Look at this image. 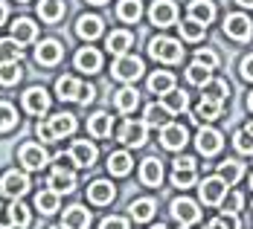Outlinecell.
<instances>
[{
    "mask_svg": "<svg viewBox=\"0 0 253 229\" xmlns=\"http://www.w3.org/2000/svg\"><path fill=\"white\" fill-rule=\"evenodd\" d=\"M70 154L64 157H55V168H52L50 174V189H55L58 195H64V192H73L76 189V174H73V168H70Z\"/></svg>",
    "mask_w": 253,
    "mask_h": 229,
    "instance_id": "6da1fadb",
    "label": "cell"
},
{
    "mask_svg": "<svg viewBox=\"0 0 253 229\" xmlns=\"http://www.w3.org/2000/svg\"><path fill=\"white\" fill-rule=\"evenodd\" d=\"M149 52H152L154 61H163V64H177V61L183 58V47H180V41L166 38V35L154 38L152 44H149Z\"/></svg>",
    "mask_w": 253,
    "mask_h": 229,
    "instance_id": "7a4b0ae2",
    "label": "cell"
},
{
    "mask_svg": "<svg viewBox=\"0 0 253 229\" xmlns=\"http://www.w3.org/2000/svg\"><path fill=\"white\" fill-rule=\"evenodd\" d=\"M111 73H114V78H120V81H134V78L143 76V61L137 55H131V52L117 55V61L111 64Z\"/></svg>",
    "mask_w": 253,
    "mask_h": 229,
    "instance_id": "3957f363",
    "label": "cell"
},
{
    "mask_svg": "<svg viewBox=\"0 0 253 229\" xmlns=\"http://www.w3.org/2000/svg\"><path fill=\"white\" fill-rule=\"evenodd\" d=\"M120 142L128 145V148H143L146 145V139H149V125H146V119L143 122H134V119H128L126 125L120 128Z\"/></svg>",
    "mask_w": 253,
    "mask_h": 229,
    "instance_id": "277c9868",
    "label": "cell"
},
{
    "mask_svg": "<svg viewBox=\"0 0 253 229\" xmlns=\"http://www.w3.org/2000/svg\"><path fill=\"white\" fill-rule=\"evenodd\" d=\"M0 192L6 195V197H12V200H18V197H24L26 192H29V177H26V171H6L3 177H0Z\"/></svg>",
    "mask_w": 253,
    "mask_h": 229,
    "instance_id": "5b68a950",
    "label": "cell"
},
{
    "mask_svg": "<svg viewBox=\"0 0 253 229\" xmlns=\"http://www.w3.org/2000/svg\"><path fill=\"white\" fill-rule=\"evenodd\" d=\"M172 218H175L180 227H192V224H198L201 221V209H198V203L195 200H189V197H177V200H172Z\"/></svg>",
    "mask_w": 253,
    "mask_h": 229,
    "instance_id": "8992f818",
    "label": "cell"
},
{
    "mask_svg": "<svg viewBox=\"0 0 253 229\" xmlns=\"http://www.w3.org/2000/svg\"><path fill=\"white\" fill-rule=\"evenodd\" d=\"M198 189H201V200L207 206H221V200L227 197V180L221 177V174L207 177Z\"/></svg>",
    "mask_w": 253,
    "mask_h": 229,
    "instance_id": "52a82bcc",
    "label": "cell"
},
{
    "mask_svg": "<svg viewBox=\"0 0 253 229\" xmlns=\"http://www.w3.org/2000/svg\"><path fill=\"white\" fill-rule=\"evenodd\" d=\"M18 163L24 165L26 171H41V168L50 163V157H47V151H44L41 145H35V142H26L24 148L18 151Z\"/></svg>",
    "mask_w": 253,
    "mask_h": 229,
    "instance_id": "ba28073f",
    "label": "cell"
},
{
    "mask_svg": "<svg viewBox=\"0 0 253 229\" xmlns=\"http://www.w3.org/2000/svg\"><path fill=\"white\" fill-rule=\"evenodd\" d=\"M224 35L227 38H233V41H251V35H253V24H251V18L248 15H227L224 18Z\"/></svg>",
    "mask_w": 253,
    "mask_h": 229,
    "instance_id": "9c48e42d",
    "label": "cell"
},
{
    "mask_svg": "<svg viewBox=\"0 0 253 229\" xmlns=\"http://www.w3.org/2000/svg\"><path fill=\"white\" fill-rule=\"evenodd\" d=\"M186 128L180 125V122H166V125L160 128V142H163V148H169V151H180L183 145H186Z\"/></svg>",
    "mask_w": 253,
    "mask_h": 229,
    "instance_id": "30bf717a",
    "label": "cell"
},
{
    "mask_svg": "<svg viewBox=\"0 0 253 229\" xmlns=\"http://www.w3.org/2000/svg\"><path fill=\"white\" fill-rule=\"evenodd\" d=\"M152 24L160 26V29H166V26H172L177 21V6L172 0H154L152 3Z\"/></svg>",
    "mask_w": 253,
    "mask_h": 229,
    "instance_id": "8fae6325",
    "label": "cell"
},
{
    "mask_svg": "<svg viewBox=\"0 0 253 229\" xmlns=\"http://www.w3.org/2000/svg\"><path fill=\"white\" fill-rule=\"evenodd\" d=\"M24 110L32 113V116L47 113V110H50V96H47V90H44V87H29L24 93Z\"/></svg>",
    "mask_w": 253,
    "mask_h": 229,
    "instance_id": "7c38bea8",
    "label": "cell"
},
{
    "mask_svg": "<svg viewBox=\"0 0 253 229\" xmlns=\"http://www.w3.org/2000/svg\"><path fill=\"white\" fill-rule=\"evenodd\" d=\"M172 183L177 189H189L195 183V160L192 157H177L175 171H172Z\"/></svg>",
    "mask_w": 253,
    "mask_h": 229,
    "instance_id": "4fadbf2b",
    "label": "cell"
},
{
    "mask_svg": "<svg viewBox=\"0 0 253 229\" xmlns=\"http://www.w3.org/2000/svg\"><path fill=\"white\" fill-rule=\"evenodd\" d=\"M195 145H198V151L204 157H212V154L221 151V145H224V136L215 131V128H201L198 131V139H195Z\"/></svg>",
    "mask_w": 253,
    "mask_h": 229,
    "instance_id": "5bb4252c",
    "label": "cell"
},
{
    "mask_svg": "<svg viewBox=\"0 0 253 229\" xmlns=\"http://www.w3.org/2000/svg\"><path fill=\"white\" fill-rule=\"evenodd\" d=\"M70 160H73V165H79V168H90L96 163V145H90L87 139H76L70 145Z\"/></svg>",
    "mask_w": 253,
    "mask_h": 229,
    "instance_id": "9a60e30c",
    "label": "cell"
},
{
    "mask_svg": "<svg viewBox=\"0 0 253 229\" xmlns=\"http://www.w3.org/2000/svg\"><path fill=\"white\" fill-rule=\"evenodd\" d=\"M114 195H117V189H114L111 180H93V183L87 186V200L96 203V206H108L114 200Z\"/></svg>",
    "mask_w": 253,
    "mask_h": 229,
    "instance_id": "2e32d148",
    "label": "cell"
},
{
    "mask_svg": "<svg viewBox=\"0 0 253 229\" xmlns=\"http://www.w3.org/2000/svg\"><path fill=\"white\" fill-rule=\"evenodd\" d=\"M61 55H64V47L50 38V41H41V44H38V50H35V61L44 64V67H55V64L61 61Z\"/></svg>",
    "mask_w": 253,
    "mask_h": 229,
    "instance_id": "e0dca14e",
    "label": "cell"
},
{
    "mask_svg": "<svg viewBox=\"0 0 253 229\" xmlns=\"http://www.w3.org/2000/svg\"><path fill=\"white\" fill-rule=\"evenodd\" d=\"M76 70L82 73H99L102 70V52L93 47H82L76 52Z\"/></svg>",
    "mask_w": 253,
    "mask_h": 229,
    "instance_id": "ac0fdd59",
    "label": "cell"
},
{
    "mask_svg": "<svg viewBox=\"0 0 253 229\" xmlns=\"http://www.w3.org/2000/svg\"><path fill=\"white\" fill-rule=\"evenodd\" d=\"M12 38L24 47V44H32L35 38H38V24H32L29 18H18L15 24H12Z\"/></svg>",
    "mask_w": 253,
    "mask_h": 229,
    "instance_id": "d6986e66",
    "label": "cell"
},
{
    "mask_svg": "<svg viewBox=\"0 0 253 229\" xmlns=\"http://www.w3.org/2000/svg\"><path fill=\"white\" fill-rule=\"evenodd\" d=\"M204 93H201V99H210V102H227V96H230V84L224 81V78H210L207 84L201 87Z\"/></svg>",
    "mask_w": 253,
    "mask_h": 229,
    "instance_id": "ffe728a7",
    "label": "cell"
},
{
    "mask_svg": "<svg viewBox=\"0 0 253 229\" xmlns=\"http://www.w3.org/2000/svg\"><path fill=\"white\" fill-rule=\"evenodd\" d=\"M169 116H175V113H172L163 102H152V104H146V116H143V119H146L149 128H163L169 122Z\"/></svg>",
    "mask_w": 253,
    "mask_h": 229,
    "instance_id": "44dd1931",
    "label": "cell"
},
{
    "mask_svg": "<svg viewBox=\"0 0 253 229\" xmlns=\"http://www.w3.org/2000/svg\"><path fill=\"white\" fill-rule=\"evenodd\" d=\"M140 180H143L146 186H160V180H163V165H160L157 157H146V160H143V165H140Z\"/></svg>",
    "mask_w": 253,
    "mask_h": 229,
    "instance_id": "7402d4cb",
    "label": "cell"
},
{
    "mask_svg": "<svg viewBox=\"0 0 253 229\" xmlns=\"http://www.w3.org/2000/svg\"><path fill=\"white\" fill-rule=\"evenodd\" d=\"M55 93H58L61 102H79L82 84H79V78H73V76H61L55 81Z\"/></svg>",
    "mask_w": 253,
    "mask_h": 229,
    "instance_id": "603a6c76",
    "label": "cell"
},
{
    "mask_svg": "<svg viewBox=\"0 0 253 229\" xmlns=\"http://www.w3.org/2000/svg\"><path fill=\"white\" fill-rule=\"evenodd\" d=\"M76 35L79 38H84V41L99 38L102 35V18H96V15H82L79 24H76Z\"/></svg>",
    "mask_w": 253,
    "mask_h": 229,
    "instance_id": "cb8c5ba5",
    "label": "cell"
},
{
    "mask_svg": "<svg viewBox=\"0 0 253 229\" xmlns=\"http://www.w3.org/2000/svg\"><path fill=\"white\" fill-rule=\"evenodd\" d=\"M131 44H134V35H131V32H126V29L111 32V35H108V41H105L108 52H114V55H126V52L131 50Z\"/></svg>",
    "mask_w": 253,
    "mask_h": 229,
    "instance_id": "d4e9b609",
    "label": "cell"
},
{
    "mask_svg": "<svg viewBox=\"0 0 253 229\" xmlns=\"http://www.w3.org/2000/svg\"><path fill=\"white\" fill-rule=\"evenodd\" d=\"M131 168H134V160H131L128 151H114L108 157V171H111L114 177H126Z\"/></svg>",
    "mask_w": 253,
    "mask_h": 229,
    "instance_id": "484cf974",
    "label": "cell"
},
{
    "mask_svg": "<svg viewBox=\"0 0 253 229\" xmlns=\"http://www.w3.org/2000/svg\"><path fill=\"white\" fill-rule=\"evenodd\" d=\"M64 227L67 229H87L90 227V212L84 206H70L64 212Z\"/></svg>",
    "mask_w": 253,
    "mask_h": 229,
    "instance_id": "4316f807",
    "label": "cell"
},
{
    "mask_svg": "<svg viewBox=\"0 0 253 229\" xmlns=\"http://www.w3.org/2000/svg\"><path fill=\"white\" fill-rule=\"evenodd\" d=\"M111 128H114V122H111V113H105V110L93 113V116H90V122H87V131H90L96 139L111 136Z\"/></svg>",
    "mask_w": 253,
    "mask_h": 229,
    "instance_id": "83f0119b",
    "label": "cell"
},
{
    "mask_svg": "<svg viewBox=\"0 0 253 229\" xmlns=\"http://www.w3.org/2000/svg\"><path fill=\"white\" fill-rule=\"evenodd\" d=\"M128 212H131V218H134L137 224H146V221L154 218L157 206H154V200H149V197H140V200H134V203L128 206Z\"/></svg>",
    "mask_w": 253,
    "mask_h": 229,
    "instance_id": "f1b7e54d",
    "label": "cell"
},
{
    "mask_svg": "<svg viewBox=\"0 0 253 229\" xmlns=\"http://www.w3.org/2000/svg\"><path fill=\"white\" fill-rule=\"evenodd\" d=\"M38 15H41V21H47V24L61 21V18H64V0H41V3H38Z\"/></svg>",
    "mask_w": 253,
    "mask_h": 229,
    "instance_id": "f546056e",
    "label": "cell"
},
{
    "mask_svg": "<svg viewBox=\"0 0 253 229\" xmlns=\"http://www.w3.org/2000/svg\"><path fill=\"white\" fill-rule=\"evenodd\" d=\"M35 209H38L41 215H52V212L58 209V192H55V189H41V192L35 195Z\"/></svg>",
    "mask_w": 253,
    "mask_h": 229,
    "instance_id": "4dcf8cb0",
    "label": "cell"
},
{
    "mask_svg": "<svg viewBox=\"0 0 253 229\" xmlns=\"http://www.w3.org/2000/svg\"><path fill=\"white\" fill-rule=\"evenodd\" d=\"M189 18H195V21H201V24H210V21L215 18V6H212L210 0H192V3H189Z\"/></svg>",
    "mask_w": 253,
    "mask_h": 229,
    "instance_id": "1f68e13d",
    "label": "cell"
},
{
    "mask_svg": "<svg viewBox=\"0 0 253 229\" xmlns=\"http://www.w3.org/2000/svg\"><path fill=\"white\" fill-rule=\"evenodd\" d=\"M117 15H120V21H126V24H137L140 15H143V6H140V0H120Z\"/></svg>",
    "mask_w": 253,
    "mask_h": 229,
    "instance_id": "d6a6232c",
    "label": "cell"
},
{
    "mask_svg": "<svg viewBox=\"0 0 253 229\" xmlns=\"http://www.w3.org/2000/svg\"><path fill=\"white\" fill-rule=\"evenodd\" d=\"M50 125H52L55 139H61V136H70V133L76 131V119H73L70 113H58V116H52L50 119Z\"/></svg>",
    "mask_w": 253,
    "mask_h": 229,
    "instance_id": "836d02e7",
    "label": "cell"
},
{
    "mask_svg": "<svg viewBox=\"0 0 253 229\" xmlns=\"http://www.w3.org/2000/svg\"><path fill=\"white\" fill-rule=\"evenodd\" d=\"M175 87V76L172 73H166V70H160V73H154V76H149V90L152 93H169Z\"/></svg>",
    "mask_w": 253,
    "mask_h": 229,
    "instance_id": "e575fe53",
    "label": "cell"
},
{
    "mask_svg": "<svg viewBox=\"0 0 253 229\" xmlns=\"http://www.w3.org/2000/svg\"><path fill=\"white\" fill-rule=\"evenodd\" d=\"M221 116V102H210V99H201V104L195 107V122H212Z\"/></svg>",
    "mask_w": 253,
    "mask_h": 229,
    "instance_id": "d590c367",
    "label": "cell"
},
{
    "mask_svg": "<svg viewBox=\"0 0 253 229\" xmlns=\"http://www.w3.org/2000/svg\"><path fill=\"white\" fill-rule=\"evenodd\" d=\"M24 76V70H21V64L18 61H0V84H18Z\"/></svg>",
    "mask_w": 253,
    "mask_h": 229,
    "instance_id": "8d00e7d4",
    "label": "cell"
},
{
    "mask_svg": "<svg viewBox=\"0 0 253 229\" xmlns=\"http://www.w3.org/2000/svg\"><path fill=\"white\" fill-rule=\"evenodd\" d=\"M137 102H140V96H137L134 87H123V90L117 93V99H114L117 110H123V113H131V110L137 107Z\"/></svg>",
    "mask_w": 253,
    "mask_h": 229,
    "instance_id": "74e56055",
    "label": "cell"
},
{
    "mask_svg": "<svg viewBox=\"0 0 253 229\" xmlns=\"http://www.w3.org/2000/svg\"><path fill=\"white\" fill-rule=\"evenodd\" d=\"M163 104L172 110V113H183L186 110V104H189V99H186V93L183 90H169V93H163Z\"/></svg>",
    "mask_w": 253,
    "mask_h": 229,
    "instance_id": "f35d334b",
    "label": "cell"
},
{
    "mask_svg": "<svg viewBox=\"0 0 253 229\" xmlns=\"http://www.w3.org/2000/svg\"><path fill=\"white\" fill-rule=\"evenodd\" d=\"M204 32H207V24L195 21V18H186V21L180 24V35H183L186 41H201Z\"/></svg>",
    "mask_w": 253,
    "mask_h": 229,
    "instance_id": "ab89813d",
    "label": "cell"
},
{
    "mask_svg": "<svg viewBox=\"0 0 253 229\" xmlns=\"http://www.w3.org/2000/svg\"><path fill=\"white\" fill-rule=\"evenodd\" d=\"M24 55V47L15 38H0V61H18Z\"/></svg>",
    "mask_w": 253,
    "mask_h": 229,
    "instance_id": "60d3db41",
    "label": "cell"
},
{
    "mask_svg": "<svg viewBox=\"0 0 253 229\" xmlns=\"http://www.w3.org/2000/svg\"><path fill=\"white\" fill-rule=\"evenodd\" d=\"M218 174L227 180V186H233V183H239V180H242L245 168H242V163H236V160H227V163H221V165H218Z\"/></svg>",
    "mask_w": 253,
    "mask_h": 229,
    "instance_id": "b9f144b4",
    "label": "cell"
},
{
    "mask_svg": "<svg viewBox=\"0 0 253 229\" xmlns=\"http://www.w3.org/2000/svg\"><path fill=\"white\" fill-rule=\"evenodd\" d=\"M186 78H189L192 84L204 87V84L210 81V70H207L204 64H198V61H195V64H189V67H186Z\"/></svg>",
    "mask_w": 253,
    "mask_h": 229,
    "instance_id": "7bdbcfd3",
    "label": "cell"
},
{
    "mask_svg": "<svg viewBox=\"0 0 253 229\" xmlns=\"http://www.w3.org/2000/svg\"><path fill=\"white\" fill-rule=\"evenodd\" d=\"M204 229H239V215H233V212H224L221 218H212L210 224Z\"/></svg>",
    "mask_w": 253,
    "mask_h": 229,
    "instance_id": "ee69618b",
    "label": "cell"
},
{
    "mask_svg": "<svg viewBox=\"0 0 253 229\" xmlns=\"http://www.w3.org/2000/svg\"><path fill=\"white\" fill-rule=\"evenodd\" d=\"M15 122H18V110H15L9 102H0V131L15 128Z\"/></svg>",
    "mask_w": 253,
    "mask_h": 229,
    "instance_id": "f6af8a7d",
    "label": "cell"
},
{
    "mask_svg": "<svg viewBox=\"0 0 253 229\" xmlns=\"http://www.w3.org/2000/svg\"><path fill=\"white\" fill-rule=\"evenodd\" d=\"M233 145H236V151L242 154H253V133L251 131H236V136H233Z\"/></svg>",
    "mask_w": 253,
    "mask_h": 229,
    "instance_id": "bcb514c9",
    "label": "cell"
},
{
    "mask_svg": "<svg viewBox=\"0 0 253 229\" xmlns=\"http://www.w3.org/2000/svg\"><path fill=\"white\" fill-rule=\"evenodd\" d=\"M242 206H245V195H242V192H233V195H227V197L221 200V209H224V212H233V215H239Z\"/></svg>",
    "mask_w": 253,
    "mask_h": 229,
    "instance_id": "7dc6e473",
    "label": "cell"
},
{
    "mask_svg": "<svg viewBox=\"0 0 253 229\" xmlns=\"http://www.w3.org/2000/svg\"><path fill=\"white\" fill-rule=\"evenodd\" d=\"M12 218H15V227H18V229L29 227V209H26L24 203H18V200L12 203Z\"/></svg>",
    "mask_w": 253,
    "mask_h": 229,
    "instance_id": "c3c4849f",
    "label": "cell"
},
{
    "mask_svg": "<svg viewBox=\"0 0 253 229\" xmlns=\"http://www.w3.org/2000/svg\"><path fill=\"white\" fill-rule=\"evenodd\" d=\"M195 61H198V64H204L207 70H215V67H218V52L198 50V52H195Z\"/></svg>",
    "mask_w": 253,
    "mask_h": 229,
    "instance_id": "681fc988",
    "label": "cell"
},
{
    "mask_svg": "<svg viewBox=\"0 0 253 229\" xmlns=\"http://www.w3.org/2000/svg\"><path fill=\"white\" fill-rule=\"evenodd\" d=\"M35 133H38V139H41V142H55V133H52V125H50V122H38Z\"/></svg>",
    "mask_w": 253,
    "mask_h": 229,
    "instance_id": "f907efd6",
    "label": "cell"
},
{
    "mask_svg": "<svg viewBox=\"0 0 253 229\" xmlns=\"http://www.w3.org/2000/svg\"><path fill=\"white\" fill-rule=\"evenodd\" d=\"M99 229H128V221H126V218L111 215V218H105V221L99 224Z\"/></svg>",
    "mask_w": 253,
    "mask_h": 229,
    "instance_id": "816d5d0a",
    "label": "cell"
},
{
    "mask_svg": "<svg viewBox=\"0 0 253 229\" xmlns=\"http://www.w3.org/2000/svg\"><path fill=\"white\" fill-rule=\"evenodd\" d=\"M0 229H15V218H12V206H0Z\"/></svg>",
    "mask_w": 253,
    "mask_h": 229,
    "instance_id": "f5cc1de1",
    "label": "cell"
},
{
    "mask_svg": "<svg viewBox=\"0 0 253 229\" xmlns=\"http://www.w3.org/2000/svg\"><path fill=\"white\" fill-rule=\"evenodd\" d=\"M242 78H248V81H253V55H248V58H242Z\"/></svg>",
    "mask_w": 253,
    "mask_h": 229,
    "instance_id": "db71d44e",
    "label": "cell"
},
{
    "mask_svg": "<svg viewBox=\"0 0 253 229\" xmlns=\"http://www.w3.org/2000/svg\"><path fill=\"white\" fill-rule=\"evenodd\" d=\"M93 96H96V90H93L90 84H87V87L82 84V93H79V102H82V104H90V102H93Z\"/></svg>",
    "mask_w": 253,
    "mask_h": 229,
    "instance_id": "11a10c76",
    "label": "cell"
},
{
    "mask_svg": "<svg viewBox=\"0 0 253 229\" xmlns=\"http://www.w3.org/2000/svg\"><path fill=\"white\" fill-rule=\"evenodd\" d=\"M6 15H9V9H6V3H0V26L6 24Z\"/></svg>",
    "mask_w": 253,
    "mask_h": 229,
    "instance_id": "9f6ffc18",
    "label": "cell"
},
{
    "mask_svg": "<svg viewBox=\"0 0 253 229\" xmlns=\"http://www.w3.org/2000/svg\"><path fill=\"white\" fill-rule=\"evenodd\" d=\"M87 3H93V6H102V3H108V0H87Z\"/></svg>",
    "mask_w": 253,
    "mask_h": 229,
    "instance_id": "6f0895ef",
    "label": "cell"
},
{
    "mask_svg": "<svg viewBox=\"0 0 253 229\" xmlns=\"http://www.w3.org/2000/svg\"><path fill=\"white\" fill-rule=\"evenodd\" d=\"M239 3H242V6H251V9H253V0H239Z\"/></svg>",
    "mask_w": 253,
    "mask_h": 229,
    "instance_id": "680465c9",
    "label": "cell"
},
{
    "mask_svg": "<svg viewBox=\"0 0 253 229\" xmlns=\"http://www.w3.org/2000/svg\"><path fill=\"white\" fill-rule=\"evenodd\" d=\"M248 107H251V110H253V93H251V96H248Z\"/></svg>",
    "mask_w": 253,
    "mask_h": 229,
    "instance_id": "91938a15",
    "label": "cell"
},
{
    "mask_svg": "<svg viewBox=\"0 0 253 229\" xmlns=\"http://www.w3.org/2000/svg\"><path fill=\"white\" fill-rule=\"evenodd\" d=\"M245 131H251V133H253V122H248V125H245Z\"/></svg>",
    "mask_w": 253,
    "mask_h": 229,
    "instance_id": "94428289",
    "label": "cell"
},
{
    "mask_svg": "<svg viewBox=\"0 0 253 229\" xmlns=\"http://www.w3.org/2000/svg\"><path fill=\"white\" fill-rule=\"evenodd\" d=\"M52 229H67V227H64V224H61V227H52Z\"/></svg>",
    "mask_w": 253,
    "mask_h": 229,
    "instance_id": "6125c7cd",
    "label": "cell"
},
{
    "mask_svg": "<svg viewBox=\"0 0 253 229\" xmlns=\"http://www.w3.org/2000/svg\"><path fill=\"white\" fill-rule=\"evenodd\" d=\"M152 229H166V227H152Z\"/></svg>",
    "mask_w": 253,
    "mask_h": 229,
    "instance_id": "be15d7a7",
    "label": "cell"
},
{
    "mask_svg": "<svg viewBox=\"0 0 253 229\" xmlns=\"http://www.w3.org/2000/svg\"><path fill=\"white\" fill-rule=\"evenodd\" d=\"M251 189H253V177H251Z\"/></svg>",
    "mask_w": 253,
    "mask_h": 229,
    "instance_id": "e7e4bbea",
    "label": "cell"
},
{
    "mask_svg": "<svg viewBox=\"0 0 253 229\" xmlns=\"http://www.w3.org/2000/svg\"><path fill=\"white\" fill-rule=\"evenodd\" d=\"M18 3H26V0H18Z\"/></svg>",
    "mask_w": 253,
    "mask_h": 229,
    "instance_id": "03108f58",
    "label": "cell"
},
{
    "mask_svg": "<svg viewBox=\"0 0 253 229\" xmlns=\"http://www.w3.org/2000/svg\"><path fill=\"white\" fill-rule=\"evenodd\" d=\"M180 229H186V227H180Z\"/></svg>",
    "mask_w": 253,
    "mask_h": 229,
    "instance_id": "003e7915",
    "label": "cell"
}]
</instances>
